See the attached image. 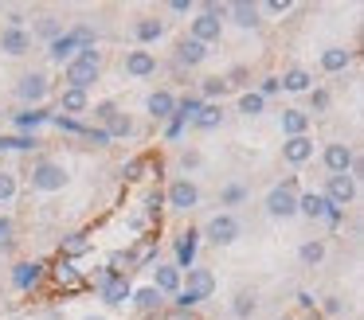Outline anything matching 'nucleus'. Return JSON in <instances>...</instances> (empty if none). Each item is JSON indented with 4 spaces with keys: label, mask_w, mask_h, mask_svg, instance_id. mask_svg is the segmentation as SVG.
I'll return each instance as SVG.
<instances>
[{
    "label": "nucleus",
    "mask_w": 364,
    "mask_h": 320,
    "mask_svg": "<svg viewBox=\"0 0 364 320\" xmlns=\"http://www.w3.org/2000/svg\"><path fill=\"white\" fill-rule=\"evenodd\" d=\"M28 184H32V192H63L67 184H71V172L63 168L59 160H51V156H40V160L32 164V172H28Z\"/></svg>",
    "instance_id": "f257e3e1"
},
{
    "label": "nucleus",
    "mask_w": 364,
    "mask_h": 320,
    "mask_svg": "<svg viewBox=\"0 0 364 320\" xmlns=\"http://www.w3.org/2000/svg\"><path fill=\"white\" fill-rule=\"evenodd\" d=\"M63 78H67V86H75V90H90V86L102 78V55L98 51H79L63 67Z\"/></svg>",
    "instance_id": "f03ea898"
},
{
    "label": "nucleus",
    "mask_w": 364,
    "mask_h": 320,
    "mask_svg": "<svg viewBox=\"0 0 364 320\" xmlns=\"http://www.w3.org/2000/svg\"><path fill=\"white\" fill-rule=\"evenodd\" d=\"M262 207H267L270 219H294L298 215V180L286 176L282 184H274L267 192V203H262Z\"/></svg>",
    "instance_id": "7ed1b4c3"
},
{
    "label": "nucleus",
    "mask_w": 364,
    "mask_h": 320,
    "mask_svg": "<svg viewBox=\"0 0 364 320\" xmlns=\"http://www.w3.org/2000/svg\"><path fill=\"white\" fill-rule=\"evenodd\" d=\"M165 203H168V211H176V215H188V211L200 203V187H196V180L176 176L173 184H168V192H165Z\"/></svg>",
    "instance_id": "20e7f679"
},
{
    "label": "nucleus",
    "mask_w": 364,
    "mask_h": 320,
    "mask_svg": "<svg viewBox=\"0 0 364 320\" xmlns=\"http://www.w3.org/2000/svg\"><path fill=\"white\" fill-rule=\"evenodd\" d=\"M239 219L231 215V211H220V215H212L208 219V226H204V238L212 242V246H231V242L239 238Z\"/></svg>",
    "instance_id": "39448f33"
},
{
    "label": "nucleus",
    "mask_w": 364,
    "mask_h": 320,
    "mask_svg": "<svg viewBox=\"0 0 364 320\" xmlns=\"http://www.w3.org/2000/svg\"><path fill=\"white\" fill-rule=\"evenodd\" d=\"M51 94V78L43 75V70H28V75H20V82H16V98L24 101L28 109L32 106H40L43 98Z\"/></svg>",
    "instance_id": "423d86ee"
},
{
    "label": "nucleus",
    "mask_w": 364,
    "mask_h": 320,
    "mask_svg": "<svg viewBox=\"0 0 364 320\" xmlns=\"http://www.w3.org/2000/svg\"><path fill=\"white\" fill-rule=\"evenodd\" d=\"M181 293H188L196 304H200V301H208V297L215 293V273L208 270V265H192V270H184Z\"/></svg>",
    "instance_id": "0eeeda50"
},
{
    "label": "nucleus",
    "mask_w": 364,
    "mask_h": 320,
    "mask_svg": "<svg viewBox=\"0 0 364 320\" xmlns=\"http://www.w3.org/2000/svg\"><path fill=\"white\" fill-rule=\"evenodd\" d=\"M325 203H329V207H341L345 211L348 203L356 199V176L353 172H345V176H325Z\"/></svg>",
    "instance_id": "6e6552de"
},
{
    "label": "nucleus",
    "mask_w": 364,
    "mask_h": 320,
    "mask_svg": "<svg viewBox=\"0 0 364 320\" xmlns=\"http://www.w3.org/2000/svg\"><path fill=\"white\" fill-rule=\"evenodd\" d=\"M353 160H356V153H353V145H345V140H329V145L321 148V164H325L329 176H345V172H353Z\"/></svg>",
    "instance_id": "1a4fd4ad"
},
{
    "label": "nucleus",
    "mask_w": 364,
    "mask_h": 320,
    "mask_svg": "<svg viewBox=\"0 0 364 320\" xmlns=\"http://www.w3.org/2000/svg\"><path fill=\"white\" fill-rule=\"evenodd\" d=\"M98 297H102L106 304H129L134 285H129L126 273H102V281H98Z\"/></svg>",
    "instance_id": "9d476101"
},
{
    "label": "nucleus",
    "mask_w": 364,
    "mask_h": 320,
    "mask_svg": "<svg viewBox=\"0 0 364 320\" xmlns=\"http://www.w3.org/2000/svg\"><path fill=\"white\" fill-rule=\"evenodd\" d=\"M220 35H223V20L220 16H212V12H196L192 16V23H188V39H196V43H220Z\"/></svg>",
    "instance_id": "9b49d317"
},
{
    "label": "nucleus",
    "mask_w": 364,
    "mask_h": 320,
    "mask_svg": "<svg viewBox=\"0 0 364 320\" xmlns=\"http://www.w3.org/2000/svg\"><path fill=\"white\" fill-rule=\"evenodd\" d=\"M43 277H48V265L36 262V258H24V262L12 265V285H16L20 293H32V289L40 285Z\"/></svg>",
    "instance_id": "f8f14e48"
},
{
    "label": "nucleus",
    "mask_w": 364,
    "mask_h": 320,
    "mask_svg": "<svg viewBox=\"0 0 364 320\" xmlns=\"http://www.w3.org/2000/svg\"><path fill=\"white\" fill-rule=\"evenodd\" d=\"M122 70H126L129 78H149V75H157V55L145 51V47H134V51H126V59H122Z\"/></svg>",
    "instance_id": "ddd939ff"
},
{
    "label": "nucleus",
    "mask_w": 364,
    "mask_h": 320,
    "mask_svg": "<svg viewBox=\"0 0 364 320\" xmlns=\"http://www.w3.org/2000/svg\"><path fill=\"white\" fill-rule=\"evenodd\" d=\"M59 114L79 121L82 114H90V94L87 90H75V86H63V90H59Z\"/></svg>",
    "instance_id": "4468645a"
},
{
    "label": "nucleus",
    "mask_w": 364,
    "mask_h": 320,
    "mask_svg": "<svg viewBox=\"0 0 364 320\" xmlns=\"http://www.w3.org/2000/svg\"><path fill=\"white\" fill-rule=\"evenodd\" d=\"M32 51V35L28 28H4L0 31V55H9V59H20V55Z\"/></svg>",
    "instance_id": "2eb2a0df"
},
{
    "label": "nucleus",
    "mask_w": 364,
    "mask_h": 320,
    "mask_svg": "<svg viewBox=\"0 0 364 320\" xmlns=\"http://www.w3.org/2000/svg\"><path fill=\"white\" fill-rule=\"evenodd\" d=\"M196 250H200V231H181L176 234V270H192V265H196Z\"/></svg>",
    "instance_id": "dca6fc26"
},
{
    "label": "nucleus",
    "mask_w": 364,
    "mask_h": 320,
    "mask_svg": "<svg viewBox=\"0 0 364 320\" xmlns=\"http://www.w3.org/2000/svg\"><path fill=\"white\" fill-rule=\"evenodd\" d=\"M282 160L301 168V164L314 160V137H286L282 140Z\"/></svg>",
    "instance_id": "f3484780"
},
{
    "label": "nucleus",
    "mask_w": 364,
    "mask_h": 320,
    "mask_svg": "<svg viewBox=\"0 0 364 320\" xmlns=\"http://www.w3.org/2000/svg\"><path fill=\"white\" fill-rule=\"evenodd\" d=\"M228 16L243 31H259L262 28V12H259V4H251V0H235V4H228Z\"/></svg>",
    "instance_id": "a211bd4d"
},
{
    "label": "nucleus",
    "mask_w": 364,
    "mask_h": 320,
    "mask_svg": "<svg viewBox=\"0 0 364 320\" xmlns=\"http://www.w3.org/2000/svg\"><path fill=\"white\" fill-rule=\"evenodd\" d=\"M181 281H184V273L176 270V265H157L149 285L157 289L161 297H176V293H181Z\"/></svg>",
    "instance_id": "6ab92c4d"
},
{
    "label": "nucleus",
    "mask_w": 364,
    "mask_h": 320,
    "mask_svg": "<svg viewBox=\"0 0 364 320\" xmlns=\"http://www.w3.org/2000/svg\"><path fill=\"white\" fill-rule=\"evenodd\" d=\"M278 86H282L286 94H309L314 90V75H309L306 67H286L282 75H278Z\"/></svg>",
    "instance_id": "aec40b11"
},
{
    "label": "nucleus",
    "mask_w": 364,
    "mask_h": 320,
    "mask_svg": "<svg viewBox=\"0 0 364 320\" xmlns=\"http://www.w3.org/2000/svg\"><path fill=\"white\" fill-rule=\"evenodd\" d=\"M161 35H165V20H161V16H137V23H134V39H137V47L157 43Z\"/></svg>",
    "instance_id": "412c9836"
},
{
    "label": "nucleus",
    "mask_w": 364,
    "mask_h": 320,
    "mask_svg": "<svg viewBox=\"0 0 364 320\" xmlns=\"http://www.w3.org/2000/svg\"><path fill=\"white\" fill-rule=\"evenodd\" d=\"M173 109H176L173 90H153L149 98H145V114H149L153 121H168V117H173Z\"/></svg>",
    "instance_id": "4be33fe9"
},
{
    "label": "nucleus",
    "mask_w": 364,
    "mask_h": 320,
    "mask_svg": "<svg viewBox=\"0 0 364 320\" xmlns=\"http://www.w3.org/2000/svg\"><path fill=\"white\" fill-rule=\"evenodd\" d=\"M95 250V238H90L87 231H71L63 242H59V258H67V262H75V258L90 254Z\"/></svg>",
    "instance_id": "5701e85b"
},
{
    "label": "nucleus",
    "mask_w": 364,
    "mask_h": 320,
    "mask_svg": "<svg viewBox=\"0 0 364 320\" xmlns=\"http://www.w3.org/2000/svg\"><path fill=\"white\" fill-rule=\"evenodd\" d=\"M204 59H208V47L204 43H196V39H188V35L176 43V67H200Z\"/></svg>",
    "instance_id": "b1692460"
},
{
    "label": "nucleus",
    "mask_w": 364,
    "mask_h": 320,
    "mask_svg": "<svg viewBox=\"0 0 364 320\" xmlns=\"http://www.w3.org/2000/svg\"><path fill=\"white\" fill-rule=\"evenodd\" d=\"M278 121H282V133L286 137H309V114L306 109H282V117H278Z\"/></svg>",
    "instance_id": "393cba45"
},
{
    "label": "nucleus",
    "mask_w": 364,
    "mask_h": 320,
    "mask_svg": "<svg viewBox=\"0 0 364 320\" xmlns=\"http://www.w3.org/2000/svg\"><path fill=\"white\" fill-rule=\"evenodd\" d=\"M353 59H356V51H348V47H325L321 51V70L325 75H337V70H345Z\"/></svg>",
    "instance_id": "a878e982"
},
{
    "label": "nucleus",
    "mask_w": 364,
    "mask_h": 320,
    "mask_svg": "<svg viewBox=\"0 0 364 320\" xmlns=\"http://www.w3.org/2000/svg\"><path fill=\"white\" fill-rule=\"evenodd\" d=\"M129 304H134L137 312H161V309H165V297H161L153 285H141V289H134Z\"/></svg>",
    "instance_id": "bb28decb"
},
{
    "label": "nucleus",
    "mask_w": 364,
    "mask_h": 320,
    "mask_svg": "<svg viewBox=\"0 0 364 320\" xmlns=\"http://www.w3.org/2000/svg\"><path fill=\"white\" fill-rule=\"evenodd\" d=\"M48 55L59 62V67H67V62H71L75 55H79V43L71 39V31H63L59 39H51V43H48Z\"/></svg>",
    "instance_id": "cd10ccee"
},
{
    "label": "nucleus",
    "mask_w": 364,
    "mask_h": 320,
    "mask_svg": "<svg viewBox=\"0 0 364 320\" xmlns=\"http://www.w3.org/2000/svg\"><path fill=\"white\" fill-rule=\"evenodd\" d=\"M325 211H329V203H325L321 192H301V195H298V215H306V219H325Z\"/></svg>",
    "instance_id": "c85d7f7f"
},
{
    "label": "nucleus",
    "mask_w": 364,
    "mask_h": 320,
    "mask_svg": "<svg viewBox=\"0 0 364 320\" xmlns=\"http://www.w3.org/2000/svg\"><path fill=\"white\" fill-rule=\"evenodd\" d=\"M48 273L55 277V285H63V289H82V273L75 270V262H67V258H59L55 270H48Z\"/></svg>",
    "instance_id": "c756f323"
},
{
    "label": "nucleus",
    "mask_w": 364,
    "mask_h": 320,
    "mask_svg": "<svg viewBox=\"0 0 364 320\" xmlns=\"http://www.w3.org/2000/svg\"><path fill=\"white\" fill-rule=\"evenodd\" d=\"M192 125H196V129H220L223 125V106L220 101H204V106H200V114L192 117Z\"/></svg>",
    "instance_id": "7c9ffc66"
},
{
    "label": "nucleus",
    "mask_w": 364,
    "mask_h": 320,
    "mask_svg": "<svg viewBox=\"0 0 364 320\" xmlns=\"http://www.w3.org/2000/svg\"><path fill=\"white\" fill-rule=\"evenodd\" d=\"M102 129H106V137H110V140H118V137H134V117L118 109V114H114L110 121L102 125Z\"/></svg>",
    "instance_id": "2f4dec72"
},
{
    "label": "nucleus",
    "mask_w": 364,
    "mask_h": 320,
    "mask_svg": "<svg viewBox=\"0 0 364 320\" xmlns=\"http://www.w3.org/2000/svg\"><path fill=\"white\" fill-rule=\"evenodd\" d=\"M255 309H259V297H255V289H239V293H235V304H231V312H235L239 320H251Z\"/></svg>",
    "instance_id": "473e14b6"
},
{
    "label": "nucleus",
    "mask_w": 364,
    "mask_h": 320,
    "mask_svg": "<svg viewBox=\"0 0 364 320\" xmlns=\"http://www.w3.org/2000/svg\"><path fill=\"white\" fill-rule=\"evenodd\" d=\"M28 35H40V39H48V43H51V39H59V35H63V20H55V16H40V20H36V28L32 31H28Z\"/></svg>",
    "instance_id": "72a5a7b5"
},
{
    "label": "nucleus",
    "mask_w": 364,
    "mask_h": 320,
    "mask_svg": "<svg viewBox=\"0 0 364 320\" xmlns=\"http://www.w3.org/2000/svg\"><path fill=\"white\" fill-rule=\"evenodd\" d=\"M200 106H204V101H200V94H184L181 101H176V109H173V121H192V117L200 114Z\"/></svg>",
    "instance_id": "f704fd0d"
},
{
    "label": "nucleus",
    "mask_w": 364,
    "mask_h": 320,
    "mask_svg": "<svg viewBox=\"0 0 364 320\" xmlns=\"http://www.w3.org/2000/svg\"><path fill=\"white\" fill-rule=\"evenodd\" d=\"M262 109H267V101H262L255 90H243V94H239V114H243V117H259Z\"/></svg>",
    "instance_id": "c9c22d12"
},
{
    "label": "nucleus",
    "mask_w": 364,
    "mask_h": 320,
    "mask_svg": "<svg viewBox=\"0 0 364 320\" xmlns=\"http://www.w3.org/2000/svg\"><path fill=\"white\" fill-rule=\"evenodd\" d=\"M223 94H228V82H223V75L204 78V86H200V101H220Z\"/></svg>",
    "instance_id": "e433bc0d"
},
{
    "label": "nucleus",
    "mask_w": 364,
    "mask_h": 320,
    "mask_svg": "<svg viewBox=\"0 0 364 320\" xmlns=\"http://www.w3.org/2000/svg\"><path fill=\"white\" fill-rule=\"evenodd\" d=\"M43 121H51V114L43 106H32V109H24V114H16L20 129H36V125H43Z\"/></svg>",
    "instance_id": "4c0bfd02"
},
{
    "label": "nucleus",
    "mask_w": 364,
    "mask_h": 320,
    "mask_svg": "<svg viewBox=\"0 0 364 320\" xmlns=\"http://www.w3.org/2000/svg\"><path fill=\"white\" fill-rule=\"evenodd\" d=\"M298 254H301V262H306V265H317L325 258V242L321 238H309V242H301Z\"/></svg>",
    "instance_id": "58836bf2"
},
{
    "label": "nucleus",
    "mask_w": 364,
    "mask_h": 320,
    "mask_svg": "<svg viewBox=\"0 0 364 320\" xmlns=\"http://www.w3.org/2000/svg\"><path fill=\"white\" fill-rule=\"evenodd\" d=\"M145 168H149V160H145V156H134V160H126L122 176H126L129 184H141V180H145Z\"/></svg>",
    "instance_id": "ea45409f"
},
{
    "label": "nucleus",
    "mask_w": 364,
    "mask_h": 320,
    "mask_svg": "<svg viewBox=\"0 0 364 320\" xmlns=\"http://www.w3.org/2000/svg\"><path fill=\"white\" fill-rule=\"evenodd\" d=\"M16 192H20V180H16V172H0V203L16 199Z\"/></svg>",
    "instance_id": "a19ab883"
},
{
    "label": "nucleus",
    "mask_w": 364,
    "mask_h": 320,
    "mask_svg": "<svg viewBox=\"0 0 364 320\" xmlns=\"http://www.w3.org/2000/svg\"><path fill=\"white\" fill-rule=\"evenodd\" d=\"M329 101H333V94L325 90V86H314V90H309V114H325Z\"/></svg>",
    "instance_id": "79ce46f5"
},
{
    "label": "nucleus",
    "mask_w": 364,
    "mask_h": 320,
    "mask_svg": "<svg viewBox=\"0 0 364 320\" xmlns=\"http://www.w3.org/2000/svg\"><path fill=\"white\" fill-rule=\"evenodd\" d=\"M243 199H247V187H243V184H228V187L220 192V203H223V207H235V203H243Z\"/></svg>",
    "instance_id": "37998d69"
},
{
    "label": "nucleus",
    "mask_w": 364,
    "mask_h": 320,
    "mask_svg": "<svg viewBox=\"0 0 364 320\" xmlns=\"http://www.w3.org/2000/svg\"><path fill=\"white\" fill-rule=\"evenodd\" d=\"M0 148H16V153H24V148H40V137H0Z\"/></svg>",
    "instance_id": "c03bdc74"
},
{
    "label": "nucleus",
    "mask_w": 364,
    "mask_h": 320,
    "mask_svg": "<svg viewBox=\"0 0 364 320\" xmlns=\"http://www.w3.org/2000/svg\"><path fill=\"white\" fill-rule=\"evenodd\" d=\"M90 114H95V121H98V129H102L106 121H110L114 114H118V106L114 101H98V106H90Z\"/></svg>",
    "instance_id": "a18cd8bd"
},
{
    "label": "nucleus",
    "mask_w": 364,
    "mask_h": 320,
    "mask_svg": "<svg viewBox=\"0 0 364 320\" xmlns=\"http://www.w3.org/2000/svg\"><path fill=\"white\" fill-rule=\"evenodd\" d=\"M51 121H55V129H63V133H87V125H82V121H75V117L51 114Z\"/></svg>",
    "instance_id": "49530a36"
},
{
    "label": "nucleus",
    "mask_w": 364,
    "mask_h": 320,
    "mask_svg": "<svg viewBox=\"0 0 364 320\" xmlns=\"http://www.w3.org/2000/svg\"><path fill=\"white\" fill-rule=\"evenodd\" d=\"M259 12H270V16H286V12H294V0H267V4H259Z\"/></svg>",
    "instance_id": "de8ad7c7"
},
{
    "label": "nucleus",
    "mask_w": 364,
    "mask_h": 320,
    "mask_svg": "<svg viewBox=\"0 0 364 320\" xmlns=\"http://www.w3.org/2000/svg\"><path fill=\"white\" fill-rule=\"evenodd\" d=\"M278 90H282V86H278V75H267V78L259 82V90H255V94H259V98L267 101V98H274Z\"/></svg>",
    "instance_id": "09e8293b"
},
{
    "label": "nucleus",
    "mask_w": 364,
    "mask_h": 320,
    "mask_svg": "<svg viewBox=\"0 0 364 320\" xmlns=\"http://www.w3.org/2000/svg\"><path fill=\"white\" fill-rule=\"evenodd\" d=\"M82 137H87L95 148H106V145H110V137H106V129H98V125H87V133H82Z\"/></svg>",
    "instance_id": "8fccbe9b"
},
{
    "label": "nucleus",
    "mask_w": 364,
    "mask_h": 320,
    "mask_svg": "<svg viewBox=\"0 0 364 320\" xmlns=\"http://www.w3.org/2000/svg\"><path fill=\"white\" fill-rule=\"evenodd\" d=\"M321 312H325V316H341V312H345V301H341V297H325Z\"/></svg>",
    "instance_id": "3c124183"
},
{
    "label": "nucleus",
    "mask_w": 364,
    "mask_h": 320,
    "mask_svg": "<svg viewBox=\"0 0 364 320\" xmlns=\"http://www.w3.org/2000/svg\"><path fill=\"white\" fill-rule=\"evenodd\" d=\"M12 231H16V226H12V219L0 215V242H12Z\"/></svg>",
    "instance_id": "603ef678"
},
{
    "label": "nucleus",
    "mask_w": 364,
    "mask_h": 320,
    "mask_svg": "<svg viewBox=\"0 0 364 320\" xmlns=\"http://www.w3.org/2000/svg\"><path fill=\"white\" fill-rule=\"evenodd\" d=\"M192 8H196L192 0H173V4H168V12H176V16H188Z\"/></svg>",
    "instance_id": "864d4df0"
},
{
    "label": "nucleus",
    "mask_w": 364,
    "mask_h": 320,
    "mask_svg": "<svg viewBox=\"0 0 364 320\" xmlns=\"http://www.w3.org/2000/svg\"><path fill=\"white\" fill-rule=\"evenodd\" d=\"M325 219H329L333 226H341V223H345V211H341V207H329V211H325Z\"/></svg>",
    "instance_id": "5fc2aeb1"
},
{
    "label": "nucleus",
    "mask_w": 364,
    "mask_h": 320,
    "mask_svg": "<svg viewBox=\"0 0 364 320\" xmlns=\"http://www.w3.org/2000/svg\"><path fill=\"white\" fill-rule=\"evenodd\" d=\"M181 164H184V168H200V153H184Z\"/></svg>",
    "instance_id": "6e6d98bb"
},
{
    "label": "nucleus",
    "mask_w": 364,
    "mask_h": 320,
    "mask_svg": "<svg viewBox=\"0 0 364 320\" xmlns=\"http://www.w3.org/2000/svg\"><path fill=\"white\" fill-rule=\"evenodd\" d=\"M24 20H28L24 12H9V28H24Z\"/></svg>",
    "instance_id": "4d7b16f0"
},
{
    "label": "nucleus",
    "mask_w": 364,
    "mask_h": 320,
    "mask_svg": "<svg viewBox=\"0 0 364 320\" xmlns=\"http://www.w3.org/2000/svg\"><path fill=\"white\" fill-rule=\"evenodd\" d=\"M298 304H301V309H314L317 301H314V297H309V293H298Z\"/></svg>",
    "instance_id": "13d9d810"
},
{
    "label": "nucleus",
    "mask_w": 364,
    "mask_h": 320,
    "mask_svg": "<svg viewBox=\"0 0 364 320\" xmlns=\"http://www.w3.org/2000/svg\"><path fill=\"white\" fill-rule=\"evenodd\" d=\"M82 320H106V316H82Z\"/></svg>",
    "instance_id": "bf43d9fd"
},
{
    "label": "nucleus",
    "mask_w": 364,
    "mask_h": 320,
    "mask_svg": "<svg viewBox=\"0 0 364 320\" xmlns=\"http://www.w3.org/2000/svg\"><path fill=\"white\" fill-rule=\"evenodd\" d=\"M282 320H294V316H282Z\"/></svg>",
    "instance_id": "052dcab7"
}]
</instances>
